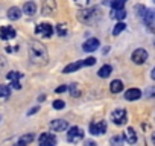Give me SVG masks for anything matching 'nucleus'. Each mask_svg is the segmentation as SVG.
Here are the masks:
<instances>
[{
  "label": "nucleus",
  "mask_w": 155,
  "mask_h": 146,
  "mask_svg": "<svg viewBox=\"0 0 155 146\" xmlns=\"http://www.w3.org/2000/svg\"><path fill=\"white\" fill-rule=\"evenodd\" d=\"M99 40L97 38H90V40H87L84 44H82V50L84 52H94L96 49H99Z\"/></svg>",
  "instance_id": "obj_11"
},
{
  "label": "nucleus",
  "mask_w": 155,
  "mask_h": 146,
  "mask_svg": "<svg viewBox=\"0 0 155 146\" xmlns=\"http://www.w3.org/2000/svg\"><path fill=\"white\" fill-rule=\"evenodd\" d=\"M105 132H107V122L105 120H101V122H96V123L90 125V134H93V135H104Z\"/></svg>",
  "instance_id": "obj_6"
},
{
  "label": "nucleus",
  "mask_w": 155,
  "mask_h": 146,
  "mask_svg": "<svg viewBox=\"0 0 155 146\" xmlns=\"http://www.w3.org/2000/svg\"><path fill=\"white\" fill-rule=\"evenodd\" d=\"M84 64H85V67H87V65H94V64H96V58L90 56V58L84 59Z\"/></svg>",
  "instance_id": "obj_33"
},
{
  "label": "nucleus",
  "mask_w": 155,
  "mask_h": 146,
  "mask_svg": "<svg viewBox=\"0 0 155 146\" xmlns=\"http://www.w3.org/2000/svg\"><path fill=\"white\" fill-rule=\"evenodd\" d=\"M135 11H137V15H138V17H143V18H144V15H146V12H147V9H146L143 5H137V6H135Z\"/></svg>",
  "instance_id": "obj_29"
},
{
  "label": "nucleus",
  "mask_w": 155,
  "mask_h": 146,
  "mask_svg": "<svg viewBox=\"0 0 155 146\" xmlns=\"http://www.w3.org/2000/svg\"><path fill=\"white\" fill-rule=\"evenodd\" d=\"M56 32H58L59 37H67V34H68V31H67V28H65L64 23H61V25L56 26Z\"/></svg>",
  "instance_id": "obj_27"
},
{
  "label": "nucleus",
  "mask_w": 155,
  "mask_h": 146,
  "mask_svg": "<svg viewBox=\"0 0 155 146\" xmlns=\"http://www.w3.org/2000/svg\"><path fill=\"white\" fill-rule=\"evenodd\" d=\"M144 23H146V28L150 31V32H155V11L149 9L144 15Z\"/></svg>",
  "instance_id": "obj_10"
},
{
  "label": "nucleus",
  "mask_w": 155,
  "mask_h": 146,
  "mask_svg": "<svg viewBox=\"0 0 155 146\" xmlns=\"http://www.w3.org/2000/svg\"><path fill=\"white\" fill-rule=\"evenodd\" d=\"M23 12H25L26 15H34V14L37 12V5H35V2H26V3L23 5Z\"/></svg>",
  "instance_id": "obj_19"
},
{
  "label": "nucleus",
  "mask_w": 155,
  "mask_h": 146,
  "mask_svg": "<svg viewBox=\"0 0 155 146\" xmlns=\"http://www.w3.org/2000/svg\"><path fill=\"white\" fill-rule=\"evenodd\" d=\"M11 87L14 90H20L21 88V84H20V81H14V82H11Z\"/></svg>",
  "instance_id": "obj_34"
},
{
  "label": "nucleus",
  "mask_w": 155,
  "mask_h": 146,
  "mask_svg": "<svg viewBox=\"0 0 155 146\" xmlns=\"http://www.w3.org/2000/svg\"><path fill=\"white\" fill-rule=\"evenodd\" d=\"M88 2V0H74V3L76 5H79V6H82V5H85Z\"/></svg>",
  "instance_id": "obj_37"
},
{
  "label": "nucleus",
  "mask_w": 155,
  "mask_h": 146,
  "mask_svg": "<svg viewBox=\"0 0 155 146\" xmlns=\"http://www.w3.org/2000/svg\"><path fill=\"white\" fill-rule=\"evenodd\" d=\"M131 59H132L135 64H143V62H146V59H147V52H146L144 49H135V50L132 52V55H131Z\"/></svg>",
  "instance_id": "obj_8"
},
{
  "label": "nucleus",
  "mask_w": 155,
  "mask_h": 146,
  "mask_svg": "<svg viewBox=\"0 0 155 146\" xmlns=\"http://www.w3.org/2000/svg\"><path fill=\"white\" fill-rule=\"evenodd\" d=\"M68 128V123L64 120V119H55L50 122V129L55 131V132H62Z\"/></svg>",
  "instance_id": "obj_9"
},
{
  "label": "nucleus",
  "mask_w": 155,
  "mask_h": 146,
  "mask_svg": "<svg viewBox=\"0 0 155 146\" xmlns=\"http://www.w3.org/2000/svg\"><path fill=\"white\" fill-rule=\"evenodd\" d=\"M6 78H8L11 82H14V81H20L21 73H20V71H9L8 75H6Z\"/></svg>",
  "instance_id": "obj_26"
},
{
  "label": "nucleus",
  "mask_w": 155,
  "mask_h": 146,
  "mask_svg": "<svg viewBox=\"0 0 155 146\" xmlns=\"http://www.w3.org/2000/svg\"><path fill=\"white\" fill-rule=\"evenodd\" d=\"M123 141H125V137H123V135H120V134L113 135V137H111V140H110L111 146H123Z\"/></svg>",
  "instance_id": "obj_23"
},
{
  "label": "nucleus",
  "mask_w": 155,
  "mask_h": 146,
  "mask_svg": "<svg viewBox=\"0 0 155 146\" xmlns=\"http://www.w3.org/2000/svg\"><path fill=\"white\" fill-rule=\"evenodd\" d=\"M65 107V104H64V101H61V99H56L55 102H53V108L55 110H62Z\"/></svg>",
  "instance_id": "obj_30"
},
{
  "label": "nucleus",
  "mask_w": 155,
  "mask_h": 146,
  "mask_svg": "<svg viewBox=\"0 0 155 146\" xmlns=\"http://www.w3.org/2000/svg\"><path fill=\"white\" fill-rule=\"evenodd\" d=\"M46 99V95H41V96H38V102H43Z\"/></svg>",
  "instance_id": "obj_39"
},
{
  "label": "nucleus",
  "mask_w": 155,
  "mask_h": 146,
  "mask_svg": "<svg viewBox=\"0 0 155 146\" xmlns=\"http://www.w3.org/2000/svg\"><path fill=\"white\" fill-rule=\"evenodd\" d=\"M111 71H113V67H111L110 64H105V65H102V67L99 68L97 75H99V78H108V76L111 75Z\"/></svg>",
  "instance_id": "obj_20"
},
{
  "label": "nucleus",
  "mask_w": 155,
  "mask_h": 146,
  "mask_svg": "<svg viewBox=\"0 0 155 146\" xmlns=\"http://www.w3.org/2000/svg\"><path fill=\"white\" fill-rule=\"evenodd\" d=\"M84 146H97V143H96L94 140H87V141L84 143Z\"/></svg>",
  "instance_id": "obj_36"
},
{
  "label": "nucleus",
  "mask_w": 155,
  "mask_h": 146,
  "mask_svg": "<svg viewBox=\"0 0 155 146\" xmlns=\"http://www.w3.org/2000/svg\"><path fill=\"white\" fill-rule=\"evenodd\" d=\"M152 2H153V3H155V0H152Z\"/></svg>",
  "instance_id": "obj_43"
},
{
  "label": "nucleus",
  "mask_w": 155,
  "mask_h": 146,
  "mask_svg": "<svg viewBox=\"0 0 155 146\" xmlns=\"http://www.w3.org/2000/svg\"><path fill=\"white\" fill-rule=\"evenodd\" d=\"M141 98V91L138 88H129L126 93H125V99L126 101H137Z\"/></svg>",
  "instance_id": "obj_16"
},
{
  "label": "nucleus",
  "mask_w": 155,
  "mask_h": 146,
  "mask_svg": "<svg viewBox=\"0 0 155 146\" xmlns=\"http://www.w3.org/2000/svg\"><path fill=\"white\" fill-rule=\"evenodd\" d=\"M15 37V31L14 28L11 26H3V28H0V38L2 40H11Z\"/></svg>",
  "instance_id": "obj_13"
},
{
  "label": "nucleus",
  "mask_w": 155,
  "mask_h": 146,
  "mask_svg": "<svg viewBox=\"0 0 155 146\" xmlns=\"http://www.w3.org/2000/svg\"><path fill=\"white\" fill-rule=\"evenodd\" d=\"M38 110H40V107H34V108H32V110H31V111L28 113V116H32V114H35V113H37Z\"/></svg>",
  "instance_id": "obj_38"
},
{
  "label": "nucleus",
  "mask_w": 155,
  "mask_h": 146,
  "mask_svg": "<svg viewBox=\"0 0 155 146\" xmlns=\"http://www.w3.org/2000/svg\"><path fill=\"white\" fill-rule=\"evenodd\" d=\"M144 96L146 98H155V87H149L144 90Z\"/></svg>",
  "instance_id": "obj_31"
},
{
  "label": "nucleus",
  "mask_w": 155,
  "mask_h": 146,
  "mask_svg": "<svg viewBox=\"0 0 155 146\" xmlns=\"http://www.w3.org/2000/svg\"><path fill=\"white\" fill-rule=\"evenodd\" d=\"M125 3H126V0H113L111 6H113V9H122Z\"/></svg>",
  "instance_id": "obj_28"
},
{
  "label": "nucleus",
  "mask_w": 155,
  "mask_h": 146,
  "mask_svg": "<svg viewBox=\"0 0 155 146\" xmlns=\"http://www.w3.org/2000/svg\"><path fill=\"white\" fill-rule=\"evenodd\" d=\"M76 87H78L76 84H70V87H68V90H70V93H71V95H73L74 98H78V96H79V91H78V90H76Z\"/></svg>",
  "instance_id": "obj_32"
},
{
  "label": "nucleus",
  "mask_w": 155,
  "mask_h": 146,
  "mask_svg": "<svg viewBox=\"0 0 155 146\" xmlns=\"http://www.w3.org/2000/svg\"><path fill=\"white\" fill-rule=\"evenodd\" d=\"M111 122H113L114 125H117V126L125 125V123L128 122V114H126V111H125L123 108L114 110V111L111 113Z\"/></svg>",
  "instance_id": "obj_2"
},
{
  "label": "nucleus",
  "mask_w": 155,
  "mask_h": 146,
  "mask_svg": "<svg viewBox=\"0 0 155 146\" xmlns=\"http://www.w3.org/2000/svg\"><path fill=\"white\" fill-rule=\"evenodd\" d=\"M34 138H35V134H34V132H28V134L21 135V137L18 138V141H17L14 146H28L29 143L34 141Z\"/></svg>",
  "instance_id": "obj_14"
},
{
  "label": "nucleus",
  "mask_w": 155,
  "mask_h": 146,
  "mask_svg": "<svg viewBox=\"0 0 155 146\" xmlns=\"http://www.w3.org/2000/svg\"><path fill=\"white\" fill-rule=\"evenodd\" d=\"M35 32H37L38 35H41V37L50 38L52 34H53V28H52V25H49V23H40V25L37 26Z\"/></svg>",
  "instance_id": "obj_7"
},
{
  "label": "nucleus",
  "mask_w": 155,
  "mask_h": 146,
  "mask_svg": "<svg viewBox=\"0 0 155 146\" xmlns=\"http://www.w3.org/2000/svg\"><path fill=\"white\" fill-rule=\"evenodd\" d=\"M56 11V2L55 0H44L43 3V14L44 15H52Z\"/></svg>",
  "instance_id": "obj_12"
},
{
  "label": "nucleus",
  "mask_w": 155,
  "mask_h": 146,
  "mask_svg": "<svg viewBox=\"0 0 155 146\" xmlns=\"http://www.w3.org/2000/svg\"><path fill=\"white\" fill-rule=\"evenodd\" d=\"M20 17H21V9H20V8L12 6V8L8 9V18H9V20L15 22V20H18Z\"/></svg>",
  "instance_id": "obj_18"
},
{
  "label": "nucleus",
  "mask_w": 155,
  "mask_h": 146,
  "mask_svg": "<svg viewBox=\"0 0 155 146\" xmlns=\"http://www.w3.org/2000/svg\"><path fill=\"white\" fill-rule=\"evenodd\" d=\"M111 2H113V0H104V3H105V5H107V3H111Z\"/></svg>",
  "instance_id": "obj_42"
},
{
  "label": "nucleus",
  "mask_w": 155,
  "mask_h": 146,
  "mask_svg": "<svg viewBox=\"0 0 155 146\" xmlns=\"http://www.w3.org/2000/svg\"><path fill=\"white\" fill-rule=\"evenodd\" d=\"M29 58L32 62H37V64H44L47 62V49L44 44H41L40 41H31L29 43Z\"/></svg>",
  "instance_id": "obj_1"
},
{
  "label": "nucleus",
  "mask_w": 155,
  "mask_h": 146,
  "mask_svg": "<svg viewBox=\"0 0 155 146\" xmlns=\"http://www.w3.org/2000/svg\"><path fill=\"white\" fill-rule=\"evenodd\" d=\"M150 140H152V143L155 144V132H152V137H150Z\"/></svg>",
  "instance_id": "obj_41"
},
{
  "label": "nucleus",
  "mask_w": 155,
  "mask_h": 146,
  "mask_svg": "<svg viewBox=\"0 0 155 146\" xmlns=\"http://www.w3.org/2000/svg\"><path fill=\"white\" fill-rule=\"evenodd\" d=\"M81 67H85V64H84V59L82 61H76V62H71V64H68L67 67H64V70H62V73H73V71H76V70H79Z\"/></svg>",
  "instance_id": "obj_15"
},
{
  "label": "nucleus",
  "mask_w": 155,
  "mask_h": 146,
  "mask_svg": "<svg viewBox=\"0 0 155 146\" xmlns=\"http://www.w3.org/2000/svg\"><path fill=\"white\" fill-rule=\"evenodd\" d=\"M111 17L114 18V20H123L125 17H126V11L122 8V9H113L111 11Z\"/></svg>",
  "instance_id": "obj_22"
},
{
  "label": "nucleus",
  "mask_w": 155,
  "mask_h": 146,
  "mask_svg": "<svg viewBox=\"0 0 155 146\" xmlns=\"http://www.w3.org/2000/svg\"><path fill=\"white\" fill-rule=\"evenodd\" d=\"M82 138H84V131H82L79 126H71V128L68 129L67 140H68L70 143H79Z\"/></svg>",
  "instance_id": "obj_3"
},
{
  "label": "nucleus",
  "mask_w": 155,
  "mask_h": 146,
  "mask_svg": "<svg viewBox=\"0 0 155 146\" xmlns=\"http://www.w3.org/2000/svg\"><path fill=\"white\" fill-rule=\"evenodd\" d=\"M58 143V138L55 134H50V132H43L38 138V144L40 146H56Z\"/></svg>",
  "instance_id": "obj_4"
},
{
  "label": "nucleus",
  "mask_w": 155,
  "mask_h": 146,
  "mask_svg": "<svg viewBox=\"0 0 155 146\" xmlns=\"http://www.w3.org/2000/svg\"><path fill=\"white\" fill-rule=\"evenodd\" d=\"M125 28H126V25H125L123 22H119V23L114 26V29H113V35H114V37H117L122 31H125Z\"/></svg>",
  "instance_id": "obj_25"
},
{
  "label": "nucleus",
  "mask_w": 155,
  "mask_h": 146,
  "mask_svg": "<svg viewBox=\"0 0 155 146\" xmlns=\"http://www.w3.org/2000/svg\"><path fill=\"white\" fill-rule=\"evenodd\" d=\"M11 96V87L9 85H0V98L8 99Z\"/></svg>",
  "instance_id": "obj_24"
},
{
  "label": "nucleus",
  "mask_w": 155,
  "mask_h": 146,
  "mask_svg": "<svg viewBox=\"0 0 155 146\" xmlns=\"http://www.w3.org/2000/svg\"><path fill=\"white\" fill-rule=\"evenodd\" d=\"M110 90H111V93H120L123 90V82L119 79H114L110 85Z\"/></svg>",
  "instance_id": "obj_21"
},
{
  "label": "nucleus",
  "mask_w": 155,
  "mask_h": 146,
  "mask_svg": "<svg viewBox=\"0 0 155 146\" xmlns=\"http://www.w3.org/2000/svg\"><path fill=\"white\" fill-rule=\"evenodd\" d=\"M150 78L155 81V68H152V73H150Z\"/></svg>",
  "instance_id": "obj_40"
},
{
  "label": "nucleus",
  "mask_w": 155,
  "mask_h": 146,
  "mask_svg": "<svg viewBox=\"0 0 155 146\" xmlns=\"http://www.w3.org/2000/svg\"><path fill=\"white\" fill-rule=\"evenodd\" d=\"M67 88H68L67 85H61V87H58V88H56L55 91H56V93H64V91H65Z\"/></svg>",
  "instance_id": "obj_35"
},
{
  "label": "nucleus",
  "mask_w": 155,
  "mask_h": 146,
  "mask_svg": "<svg viewBox=\"0 0 155 146\" xmlns=\"http://www.w3.org/2000/svg\"><path fill=\"white\" fill-rule=\"evenodd\" d=\"M123 137H125V141L129 143V144H135L137 140H138V138H137V134H135V131H134L132 128H128Z\"/></svg>",
  "instance_id": "obj_17"
},
{
  "label": "nucleus",
  "mask_w": 155,
  "mask_h": 146,
  "mask_svg": "<svg viewBox=\"0 0 155 146\" xmlns=\"http://www.w3.org/2000/svg\"><path fill=\"white\" fill-rule=\"evenodd\" d=\"M97 15V9L96 8H90V9H84L78 14V18L84 23H90L91 20H94V17Z\"/></svg>",
  "instance_id": "obj_5"
}]
</instances>
